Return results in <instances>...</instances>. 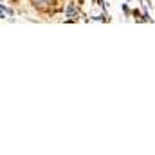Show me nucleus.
I'll use <instances>...</instances> for the list:
<instances>
[{
  "label": "nucleus",
  "mask_w": 155,
  "mask_h": 155,
  "mask_svg": "<svg viewBox=\"0 0 155 155\" xmlns=\"http://www.w3.org/2000/svg\"><path fill=\"white\" fill-rule=\"evenodd\" d=\"M65 15H67V18H74V16L78 15L76 5H74V4H69V5H67V11H65Z\"/></svg>",
  "instance_id": "f257e3e1"
},
{
  "label": "nucleus",
  "mask_w": 155,
  "mask_h": 155,
  "mask_svg": "<svg viewBox=\"0 0 155 155\" xmlns=\"http://www.w3.org/2000/svg\"><path fill=\"white\" fill-rule=\"evenodd\" d=\"M52 0H33V4H35V7H40V9H43V7H47L49 4H51Z\"/></svg>",
  "instance_id": "f03ea898"
}]
</instances>
